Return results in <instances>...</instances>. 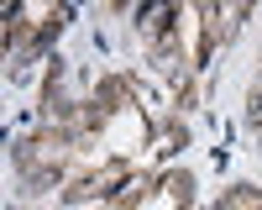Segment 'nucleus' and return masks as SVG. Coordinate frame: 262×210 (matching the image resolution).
I'll return each mask as SVG.
<instances>
[{
  "mask_svg": "<svg viewBox=\"0 0 262 210\" xmlns=\"http://www.w3.org/2000/svg\"><path fill=\"white\" fill-rule=\"evenodd\" d=\"M252 121H257V132H262V90L252 95Z\"/></svg>",
  "mask_w": 262,
  "mask_h": 210,
  "instance_id": "obj_1",
  "label": "nucleus"
}]
</instances>
